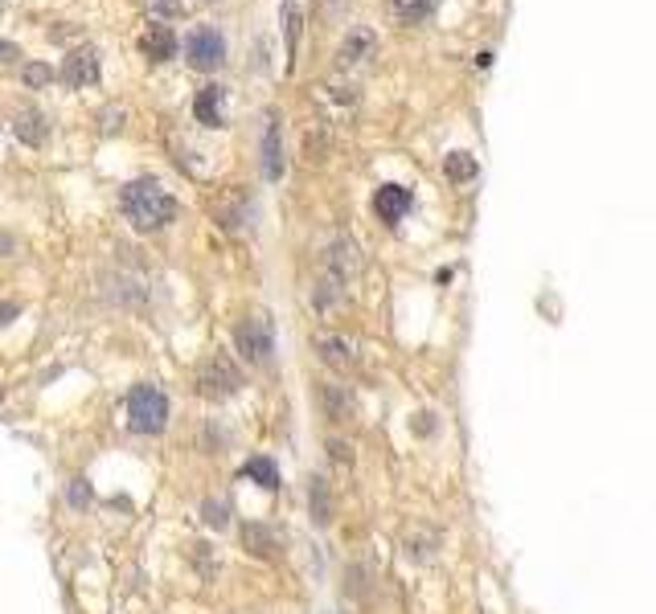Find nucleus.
Masks as SVG:
<instances>
[{"instance_id": "obj_1", "label": "nucleus", "mask_w": 656, "mask_h": 614, "mask_svg": "<svg viewBox=\"0 0 656 614\" xmlns=\"http://www.w3.org/2000/svg\"><path fill=\"white\" fill-rule=\"evenodd\" d=\"M124 213H127V221H132L135 230L156 234V230H164V226H173L177 221V197L164 189L160 181L140 176V181H132L124 189Z\"/></svg>"}, {"instance_id": "obj_2", "label": "nucleus", "mask_w": 656, "mask_h": 614, "mask_svg": "<svg viewBox=\"0 0 656 614\" xmlns=\"http://www.w3.org/2000/svg\"><path fill=\"white\" fill-rule=\"evenodd\" d=\"M246 385V377H242V369L234 365L230 353H210L197 365V394L205 397V402H226V397H234Z\"/></svg>"}, {"instance_id": "obj_3", "label": "nucleus", "mask_w": 656, "mask_h": 614, "mask_svg": "<svg viewBox=\"0 0 656 614\" xmlns=\"http://www.w3.org/2000/svg\"><path fill=\"white\" fill-rule=\"evenodd\" d=\"M127 426L135 434H160L168 426V397L156 385H135L127 394Z\"/></svg>"}, {"instance_id": "obj_4", "label": "nucleus", "mask_w": 656, "mask_h": 614, "mask_svg": "<svg viewBox=\"0 0 656 614\" xmlns=\"http://www.w3.org/2000/svg\"><path fill=\"white\" fill-rule=\"evenodd\" d=\"M234 345H238L242 361H251L255 369H267L275 361V328H271L267 316H246L238 328H234Z\"/></svg>"}, {"instance_id": "obj_5", "label": "nucleus", "mask_w": 656, "mask_h": 614, "mask_svg": "<svg viewBox=\"0 0 656 614\" xmlns=\"http://www.w3.org/2000/svg\"><path fill=\"white\" fill-rule=\"evenodd\" d=\"M185 58H189L194 70L210 74V70H218L226 62V38L213 30V25H197V30L185 38Z\"/></svg>"}, {"instance_id": "obj_6", "label": "nucleus", "mask_w": 656, "mask_h": 614, "mask_svg": "<svg viewBox=\"0 0 656 614\" xmlns=\"http://www.w3.org/2000/svg\"><path fill=\"white\" fill-rule=\"evenodd\" d=\"M251 217H255V201L242 189H230L226 197H218V201H213V221H218L226 234L246 230V226H251Z\"/></svg>"}, {"instance_id": "obj_7", "label": "nucleus", "mask_w": 656, "mask_h": 614, "mask_svg": "<svg viewBox=\"0 0 656 614\" xmlns=\"http://www.w3.org/2000/svg\"><path fill=\"white\" fill-rule=\"evenodd\" d=\"M361 270V250L353 238H337L332 246H328L324 254V275L332 278V283H341V287H349V278Z\"/></svg>"}, {"instance_id": "obj_8", "label": "nucleus", "mask_w": 656, "mask_h": 614, "mask_svg": "<svg viewBox=\"0 0 656 614\" xmlns=\"http://www.w3.org/2000/svg\"><path fill=\"white\" fill-rule=\"evenodd\" d=\"M312 348H316V356L324 361L332 373H349V369H358V348L349 345L345 337H332V332H316L312 337Z\"/></svg>"}, {"instance_id": "obj_9", "label": "nucleus", "mask_w": 656, "mask_h": 614, "mask_svg": "<svg viewBox=\"0 0 656 614\" xmlns=\"http://www.w3.org/2000/svg\"><path fill=\"white\" fill-rule=\"evenodd\" d=\"M316 402H320L328 422H353V414H358V402L349 394V385H337V381H320Z\"/></svg>"}, {"instance_id": "obj_10", "label": "nucleus", "mask_w": 656, "mask_h": 614, "mask_svg": "<svg viewBox=\"0 0 656 614\" xmlns=\"http://www.w3.org/2000/svg\"><path fill=\"white\" fill-rule=\"evenodd\" d=\"M410 205H415V197H410V189H402V184H382V189L374 192V213L386 226H398V221L410 213Z\"/></svg>"}, {"instance_id": "obj_11", "label": "nucleus", "mask_w": 656, "mask_h": 614, "mask_svg": "<svg viewBox=\"0 0 656 614\" xmlns=\"http://www.w3.org/2000/svg\"><path fill=\"white\" fill-rule=\"evenodd\" d=\"M263 176L283 181V132L275 111H267V124H263Z\"/></svg>"}, {"instance_id": "obj_12", "label": "nucleus", "mask_w": 656, "mask_h": 614, "mask_svg": "<svg viewBox=\"0 0 656 614\" xmlns=\"http://www.w3.org/2000/svg\"><path fill=\"white\" fill-rule=\"evenodd\" d=\"M194 119L202 127H226V87H222V82H210V87L197 90Z\"/></svg>"}, {"instance_id": "obj_13", "label": "nucleus", "mask_w": 656, "mask_h": 614, "mask_svg": "<svg viewBox=\"0 0 656 614\" xmlns=\"http://www.w3.org/2000/svg\"><path fill=\"white\" fill-rule=\"evenodd\" d=\"M242 545H246V553H251V557H259V561H275V553H280V537H275V528L263 524V520L242 524Z\"/></svg>"}, {"instance_id": "obj_14", "label": "nucleus", "mask_w": 656, "mask_h": 614, "mask_svg": "<svg viewBox=\"0 0 656 614\" xmlns=\"http://www.w3.org/2000/svg\"><path fill=\"white\" fill-rule=\"evenodd\" d=\"M62 78H66L70 87H78V90H82V87H95V82H99V54L91 46L87 49H74V54L66 58V70H62Z\"/></svg>"}, {"instance_id": "obj_15", "label": "nucleus", "mask_w": 656, "mask_h": 614, "mask_svg": "<svg viewBox=\"0 0 656 614\" xmlns=\"http://www.w3.org/2000/svg\"><path fill=\"white\" fill-rule=\"evenodd\" d=\"M374 49H377V38H374V30H349V38L341 41V49H337V66H358V62H366V58H374Z\"/></svg>"}, {"instance_id": "obj_16", "label": "nucleus", "mask_w": 656, "mask_h": 614, "mask_svg": "<svg viewBox=\"0 0 656 614\" xmlns=\"http://www.w3.org/2000/svg\"><path fill=\"white\" fill-rule=\"evenodd\" d=\"M13 135H17L21 144L41 148V144H46V135H49V124H46V115H41L38 107H21V111H17V119H13Z\"/></svg>"}, {"instance_id": "obj_17", "label": "nucleus", "mask_w": 656, "mask_h": 614, "mask_svg": "<svg viewBox=\"0 0 656 614\" xmlns=\"http://www.w3.org/2000/svg\"><path fill=\"white\" fill-rule=\"evenodd\" d=\"M140 49H144L152 62H168V58H177V33L168 30V25H152V30L140 38Z\"/></svg>"}, {"instance_id": "obj_18", "label": "nucleus", "mask_w": 656, "mask_h": 614, "mask_svg": "<svg viewBox=\"0 0 656 614\" xmlns=\"http://www.w3.org/2000/svg\"><path fill=\"white\" fill-rule=\"evenodd\" d=\"M242 475H246L251 483H259L263 491L280 488V467H275V459H267V455H255V459L242 463Z\"/></svg>"}, {"instance_id": "obj_19", "label": "nucleus", "mask_w": 656, "mask_h": 614, "mask_svg": "<svg viewBox=\"0 0 656 614\" xmlns=\"http://www.w3.org/2000/svg\"><path fill=\"white\" fill-rule=\"evenodd\" d=\"M308 508L316 524H332V491H328V480H312L308 483Z\"/></svg>"}, {"instance_id": "obj_20", "label": "nucleus", "mask_w": 656, "mask_h": 614, "mask_svg": "<svg viewBox=\"0 0 656 614\" xmlns=\"http://www.w3.org/2000/svg\"><path fill=\"white\" fill-rule=\"evenodd\" d=\"M435 13V0H390V17L398 25H419Z\"/></svg>"}, {"instance_id": "obj_21", "label": "nucleus", "mask_w": 656, "mask_h": 614, "mask_svg": "<svg viewBox=\"0 0 656 614\" xmlns=\"http://www.w3.org/2000/svg\"><path fill=\"white\" fill-rule=\"evenodd\" d=\"M476 173H480V168H476V160H472L468 152H452V156H444V176H447L452 184H468Z\"/></svg>"}, {"instance_id": "obj_22", "label": "nucleus", "mask_w": 656, "mask_h": 614, "mask_svg": "<svg viewBox=\"0 0 656 614\" xmlns=\"http://www.w3.org/2000/svg\"><path fill=\"white\" fill-rule=\"evenodd\" d=\"M299 30H304V13H299V0H283V33H288V58L299 46Z\"/></svg>"}, {"instance_id": "obj_23", "label": "nucleus", "mask_w": 656, "mask_h": 614, "mask_svg": "<svg viewBox=\"0 0 656 614\" xmlns=\"http://www.w3.org/2000/svg\"><path fill=\"white\" fill-rule=\"evenodd\" d=\"M202 512H205V524H210V528H226V524H230V508H226L222 499H205Z\"/></svg>"}, {"instance_id": "obj_24", "label": "nucleus", "mask_w": 656, "mask_h": 614, "mask_svg": "<svg viewBox=\"0 0 656 614\" xmlns=\"http://www.w3.org/2000/svg\"><path fill=\"white\" fill-rule=\"evenodd\" d=\"M148 9H152L156 25H160V21H173V17H181V13H185V4H181V0H148Z\"/></svg>"}, {"instance_id": "obj_25", "label": "nucleus", "mask_w": 656, "mask_h": 614, "mask_svg": "<svg viewBox=\"0 0 656 614\" xmlns=\"http://www.w3.org/2000/svg\"><path fill=\"white\" fill-rule=\"evenodd\" d=\"M328 455H332V463L337 467H353V447L341 439H328Z\"/></svg>"}, {"instance_id": "obj_26", "label": "nucleus", "mask_w": 656, "mask_h": 614, "mask_svg": "<svg viewBox=\"0 0 656 614\" xmlns=\"http://www.w3.org/2000/svg\"><path fill=\"white\" fill-rule=\"evenodd\" d=\"M124 107H107L103 115H99V127H103V135H111V132H119L124 127Z\"/></svg>"}, {"instance_id": "obj_27", "label": "nucleus", "mask_w": 656, "mask_h": 614, "mask_svg": "<svg viewBox=\"0 0 656 614\" xmlns=\"http://www.w3.org/2000/svg\"><path fill=\"white\" fill-rule=\"evenodd\" d=\"M49 78H54V70H49V66H41V62H30V66H25V82H30L33 90H38V87H46Z\"/></svg>"}, {"instance_id": "obj_28", "label": "nucleus", "mask_w": 656, "mask_h": 614, "mask_svg": "<svg viewBox=\"0 0 656 614\" xmlns=\"http://www.w3.org/2000/svg\"><path fill=\"white\" fill-rule=\"evenodd\" d=\"M87 499H91V488H87V483H82V480L70 483V504H74V508H82Z\"/></svg>"}, {"instance_id": "obj_29", "label": "nucleus", "mask_w": 656, "mask_h": 614, "mask_svg": "<svg viewBox=\"0 0 656 614\" xmlns=\"http://www.w3.org/2000/svg\"><path fill=\"white\" fill-rule=\"evenodd\" d=\"M17 58H21V49L13 41H0V62H17Z\"/></svg>"}, {"instance_id": "obj_30", "label": "nucleus", "mask_w": 656, "mask_h": 614, "mask_svg": "<svg viewBox=\"0 0 656 614\" xmlns=\"http://www.w3.org/2000/svg\"><path fill=\"white\" fill-rule=\"evenodd\" d=\"M431 418H435V414H419V434H431V431H435Z\"/></svg>"}, {"instance_id": "obj_31", "label": "nucleus", "mask_w": 656, "mask_h": 614, "mask_svg": "<svg viewBox=\"0 0 656 614\" xmlns=\"http://www.w3.org/2000/svg\"><path fill=\"white\" fill-rule=\"evenodd\" d=\"M13 316H17V303H0V324H9Z\"/></svg>"}, {"instance_id": "obj_32", "label": "nucleus", "mask_w": 656, "mask_h": 614, "mask_svg": "<svg viewBox=\"0 0 656 614\" xmlns=\"http://www.w3.org/2000/svg\"><path fill=\"white\" fill-rule=\"evenodd\" d=\"M0 397H4V394H0Z\"/></svg>"}]
</instances>
